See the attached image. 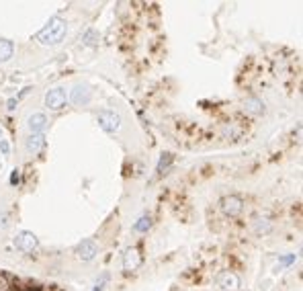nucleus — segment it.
I'll list each match as a JSON object with an SVG mask.
<instances>
[{"mask_svg": "<svg viewBox=\"0 0 303 291\" xmlns=\"http://www.w3.org/2000/svg\"><path fill=\"white\" fill-rule=\"evenodd\" d=\"M219 207L228 217H238L244 211V199L240 195H225L219 201Z\"/></svg>", "mask_w": 303, "mask_h": 291, "instance_id": "obj_5", "label": "nucleus"}, {"mask_svg": "<svg viewBox=\"0 0 303 291\" xmlns=\"http://www.w3.org/2000/svg\"><path fill=\"white\" fill-rule=\"evenodd\" d=\"M0 139H3V129H0Z\"/></svg>", "mask_w": 303, "mask_h": 291, "instance_id": "obj_26", "label": "nucleus"}, {"mask_svg": "<svg viewBox=\"0 0 303 291\" xmlns=\"http://www.w3.org/2000/svg\"><path fill=\"white\" fill-rule=\"evenodd\" d=\"M252 230H254L256 236H267V234H271L273 224H271V220H267V217H256L254 224H252Z\"/></svg>", "mask_w": 303, "mask_h": 291, "instance_id": "obj_14", "label": "nucleus"}, {"mask_svg": "<svg viewBox=\"0 0 303 291\" xmlns=\"http://www.w3.org/2000/svg\"><path fill=\"white\" fill-rule=\"evenodd\" d=\"M172 160H174V156H172V154H162V156H160V160H158L156 172H158V174H164V172H168V168H170Z\"/></svg>", "mask_w": 303, "mask_h": 291, "instance_id": "obj_15", "label": "nucleus"}, {"mask_svg": "<svg viewBox=\"0 0 303 291\" xmlns=\"http://www.w3.org/2000/svg\"><path fill=\"white\" fill-rule=\"evenodd\" d=\"M15 56V43L11 39H0V64L11 62Z\"/></svg>", "mask_w": 303, "mask_h": 291, "instance_id": "obj_13", "label": "nucleus"}, {"mask_svg": "<svg viewBox=\"0 0 303 291\" xmlns=\"http://www.w3.org/2000/svg\"><path fill=\"white\" fill-rule=\"evenodd\" d=\"M45 148V133H31L25 139V150L29 156H37L41 154V150Z\"/></svg>", "mask_w": 303, "mask_h": 291, "instance_id": "obj_9", "label": "nucleus"}, {"mask_svg": "<svg viewBox=\"0 0 303 291\" xmlns=\"http://www.w3.org/2000/svg\"><path fill=\"white\" fill-rule=\"evenodd\" d=\"M217 285H219L221 291H236V289L240 287V279H238L234 273L225 271V273H221V275L217 277Z\"/></svg>", "mask_w": 303, "mask_h": 291, "instance_id": "obj_11", "label": "nucleus"}, {"mask_svg": "<svg viewBox=\"0 0 303 291\" xmlns=\"http://www.w3.org/2000/svg\"><path fill=\"white\" fill-rule=\"evenodd\" d=\"M76 259H80V261H84V263H88V261H92L96 254H98V244H96V240H92V238H84L80 244L76 246Z\"/></svg>", "mask_w": 303, "mask_h": 291, "instance_id": "obj_6", "label": "nucleus"}, {"mask_svg": "<svg viewBox=\"0 0 303 291\" xmlns=\"http://www.w3.org/2000/svg\"><path fill=\"white\" fill-rule=\"evenodd\" d=\"M45 107L52 109V111H60L68 105V92L64 86H54L45 92V99H43Z\"/></svg>", "mask_w": 303, "mask_h": 291, "instance_id": "obj_2", "label": "nucleus"}, {"mask_svg": "<svg viewBox=\"0 0 303 291\" xmlns=\"http://www.w3.org/2000/svg\"><path fill=\"white\" fill-rule=\"evenodd\" d=\"M295 261H297V254H295V252H291V254H287V257H281V259H279V267H277V269L281 271V269H285V267L293 265Z\"/></svg>", "mask_w": 303, "mask_h": 291, "instance_id": "obj_18", "label": "nucleus"}, {"mask_svg": "<svg viewBox=\"0 0 303 291\" xmlns=\"http://www.w3.org/2000/svg\"><path fill=\"white\" fill-rule=\"evenodd\" d=\"M9 226H11V215L5 211L3 215H0V228H3V230H7Z\"/></svg>", "mask_w": 303, "mask_h": 291, "instance_id": "obj_20", "label": "nucleus"}, {"mask_svg": "<svg viewBox=\"0 0 303 291\" xmlns=\"http://www.w3.org/2000/svg\"><path fill=\"white\" fill-rule=\"evenodd\" d=\"M0 152H3L5 156L11 152V146H9V141H5V139H0Z\"/></svg>", "mask_w": 303, "mask_h": 291, "instance_id": "obj_23", "label": "nucleus"}, {"mask_svg": "<svg viewBox=\"0 0 303 291\" xmlns=\"http://www.w3.org/2000/svg\"><path fill=\"white\" fill-rule=\"evenodd\" d=\"M152 228V217L149 215H141L135 224H133V232H137V234H143V232H147Z\"/></svg>", "mask_w": 303, "mask_h": 291, "instance_id": "obj_16", "label": "nucleus"}, {"mask_svg": "<svg viewBox=\"0 0 303 291\" xmlns=\"http://www.w3.org/2000/svg\"><path fill=\"white\" fill-rule=\"evenodd\" d=\"M19 178H21V176H19V170H13V174H11V185H13V187L19 185Z\"/></svg>", "mask_w": 303, "mask_h": 291, "instance_id": "obj_24", "label": "nucleus"}, {"mask_svg": "<svg viewBox=\"0 0 303 291\" xmlns=\"http://www.w3.org/2000/svg\"><path fill=\"white\" fill-rule=\"evenodd\" d=\"M15 107H17V99H11V101H9V109H11V111H13V109H15Z\"/></svg>", "mask_w": 303, "mask_h": 291, "instance_id": "obj_25", "label": "nucleus"}, {"mask_svg": "<svg viewBox=\"0 0 303 291\" xmlns=\"http://www.w3.org/2000/svg\"><path fill=\"white\" fill-rule=\"evenodd\" d=\"M244 111L248 115H262L264 113V103L262 99H258V96H248V99L244 101Z\"/></svg>", "mask_w": 303, "mask_h": 291, "instance_id": "obj_12", "label": "nucleus"}, {"mask_svg": "<svg viewBox=\"0 0 303 291\" xmlns=\"http://www.w3.org/2000/svg\"><path fill=\"white\" fill-rule=\"evenodd\" d=\"M47 125H49V119L45 113H33L27 119V127L31 129V133H43L47 129Z\"/></svg>", "mask_w": 303, "mask_h": 291, "instance_id": "obj_10", "label": "nucleus"}, {"mask_svg": "<svg viewBox=\"0 0 303 291\" xmlns=\"http://www.w3.org/2000/svg\"><path fill=\"white\" fill-rule=\"evenodd\" d=\"M66 33H68L66 21H64L62 17H54L52 21H49V23L37 33V41H39L41 45H58V43L64 41Z\"/></svg>", "mask_w": 303, "mask_h": 291, "instance_id": "obj_1", "label": "nucleus"}, {"mask_svg": "<svg viewBox=\"0 0 303 291\" xmlns=\"http://www.w3.org/2000/svg\"><path fill=\"white\" fill-rule=\"evenodd\" d=\"M90 99H92V90H90L86 84H76V86L70 90V94H68V101H72L76 107L88 105Z\"/></svg>", "mask_w": 303, "mask_h": 291, "instance_id": "obj_7", "label": "nucleus"}, {"mask_svg": "<svg viewBox=\"0 0 303 291\" xmlns=\"http://www.w3.org/2000/svg\"><path fill=\"white\" fill-rule=\"evenodd\" d=\"M21 291H43V287L37 285V283H31V285H25Z\"/></svg>", "mask_w": 303, "mask_h": 291, "instance_id": "obj_22", "label": "nucleus"}, {"mask_svg": "<svg viewBox=\"0 0 303 291\" xmlns=\"http://www.w3.org/2000/svg\"><path fill=\"white\" fill-rule=\"evenodd\" d=\"M0 291H13V281L5 273H0Z\"/></svg>", "mask_w": 303, "mask_h": 291, "instance_id": "obj_19", "label": "nucleus"}, {"mask_svg": "<svg viewBox=\"0 0 303 291\" xmlns=\"http://www.w3.org/2000/svg\"><path fill=\"white\" fill-rule=\"evenodd\" d=\"M107 279H109L107 275H103V277H100V279H98V283L94 285V289H92V291H103V289H105V285H107Z\"/></svg>", "mask_w": 303, "mask_h": 291, "instance_id": "obj_21", "label": "nucleus"}, {"mask_svg": "<svg viewBox=\"0 0 303 291\" xmlns=\"http://www.w3.org/2000/svg\"><path fill=\"white\" fill-rule=\"evenodd\" d=\"M13 244L17 250H21L23 254H35L39 250V240L33 232H19L13 240Z\"/></svg>", "mask_w": 303, "mask_h": 291, "instance_id": "obj_3", "label": "nucleus"}, {"mask_svg": "<svg viewBox=\"0 0 303 291\" xmlns=\"http://www.w3.org/2000/svg\"><path fill=\"white\" fill-rule=\"evenodd\" d=\"M98 39H100V35H98L96 29H86L84 35H82V43H84V45H96Z\"/></svg>", "mask_w": 303, "mask_h": 291, "instance_id": "obj_17", "label": "nucleus"}, {"mask_svg": "<svg viewBox=\"0 0 303 291\" xmlns=\"http://www.w3.org/2000/svg\"><path fill=\"white\" fill-rule=\"evenodd\" d=\"M139 267H141V252H139V248H135V246L127 248V250L123 252V269H125L127 273H133V271H137Z\"/></svg>", "mask_w": 303, "mask_h": 291, "instance_id": "obj_8", "label": "nucleus"}, {"mask_svg": "<svg viewBox=\"0 0 303 291\" xmlns=\"http://www.w3.org/2000/svg\"><path fill=\"white\" fill-rule=\"evenodd\" d=\"M96 121H98V125L103 127V131H107V133H115V131H119L121 129V115L117 113V111H111V109H107V111H100L98 115H96Z\"/></svg>", "mask_w": 303, "mask_h": 291, "instance_id": "obj_4", "label": "nucleus"}]
</instances>
